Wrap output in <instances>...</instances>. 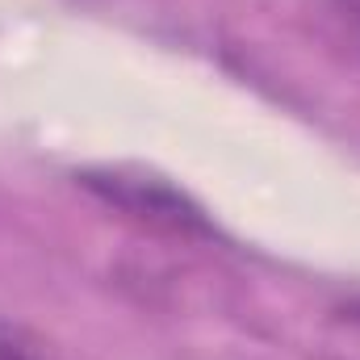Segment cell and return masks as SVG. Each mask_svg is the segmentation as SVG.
I'll use <instances>...</instances> for the list:
<instances>
[{"label": "cell", "instance_id": "3957f363", "mask_svg": "<svg viewBox=\"0 0 360 360\" xmlns=\"http://www.w3.org/2000/svg\"><path fill=\"white\" fill-rule=\"evenodd\" d=\"M0 360H42L17 331H0Z\"/></svg>", "mask_w": 360, "mask_h": 360}, {"label": "cell", "instance_id": "7a4b0ae2", "mask_svg": "<svg viewBox=\"0 0 360 360\" xmlns=\"http://www.w3.org/2000/svg\"><path fill=\"white\" fill-rule=\"evenodd\" d=\"M327 13L340 25V38L352 46V55L360 59V0H327Z\"/></svg>", "mask_w": 360, "mask_h": 360}, {"label": "cell", "instance_id": "277c9868", "mask_svg": "<svg viewBox=\"0 0 360 360\" xmlns=\"http://www.w3.org/2000/svg\"><path fill=\"white\" fill-rule=\"evenodd\" d=\"M335 319H340V323H344V327H348V331H352V335L360 340V297L344 302V306L335 310Z\"/></svg>", "mask_w": 360, "mask_h": 360}, {"label": "cell", "instance_id": "6da1fadb", "mask_svg": "<svg viewBox=\"0 0 360 360\" xmlns=\"http://www.w3.org/2000/svg\"><path fill=\"white\" fill-rule=\"evenodd\" d=\"M76 184L92 193L101 205L117 210L122 218H130L155 235H172V239H210L214 235V222L205 218V210L168 176H155L147 168H84V172H76Z\"/></svg>", "mask_w": 360, "mask_h": 360}]
</instances>
